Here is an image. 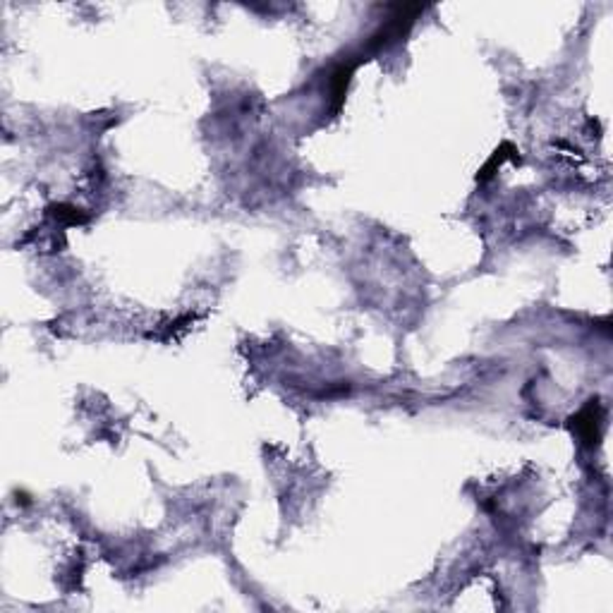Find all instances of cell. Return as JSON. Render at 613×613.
<instances>
[{"label":"cell","instance_id":"cell-1","mask_svg":"<svg viewBox=\"0 0 613 613\" xmlns=\"http://www.w3.org/2000/svg\"><path fill=\"white\" fill-rule=\"evenodd\" d=\"M599 427H602V410H599L597 403H590L585 410H580L573 417V429H575V434L582 438L587 446H597Z\"/></svg>","mask_w":613,"mask_h":613},{"label":"cell","instance_id":"cell-2","mask_svg":"<svg viewBox=\"0 0 613 613\" xmlns=\"http://www.w3.org/2000/svg\"><path fill=\"white\" fill-rule=\"evenodd\" d=\"M55 216L60 218V221H65V223H84V221H87V216H84L80 209H75V206H67V204L58 206Z\"/></svg>","mask_w":613,"mask_h":613}]
</instances>
